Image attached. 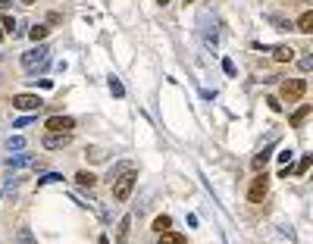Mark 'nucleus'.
<instances>
[{"instance_id": "1", "label": "nucleus", "mask_w": 313, "mask_h": 244, "mask_svg": "<svg viewBox=\"0 0 313 244\" xmlns=\"http://www.w3.org/2000/svg\"><path fill=\"white\" fill-rule=\"evenodd\" d=\"M47 63H50V47H44V44L22 53V69H25V72H44Z\"/></svg>"}, {"instance_id": "2", "label": "nucleus", "mask_w": 313, "mask_h": 244, "mask_svg": "<svg viewBox=\"0 0 313 244\" xmlns=\"http://www.w3.org/2000/svg\"><path fill=\"white\" fill-rule=\"evenodd\" d=\"M135 182H138V172H135V166L132 169H125L122 172V176H116L110 185H113V197H116V201H129V194H132V188H135Z\"/></svg>"}, {"instance_id": "3", "label": "nucleus", "mask_w": 313, "mask_h": 244, "mask_svg": "<svg viewBox=\"0 0 313 244\" xmlns=\"http://www.w3.org/2000/svg\"><path fill=\"white\" fill-rule=\"evenodd\" d=\"M304 94H307V78H288V81H282V100L298 103Z\"/></svg>"}, {"instance_id": "4", "label": "nucleus", "mask_w": 313, "mask_h": 244, "mask_svg": "<svg viewBox=\"0 0 313 244\" xmlns=\"http://www.w3.org/2000/svg\"><path fill=\"white\" fill-rule=\"evenodd\" d=\"M266 191H270V176H266V172H257V179H254L251 188H248V201L251 204H263Z\"/></svg>"}, {"instance_id": "5", "label": "nucleus", "mask_w": 313, "mask_h": 244, "mask_svg": "<svg viewBox=\"0 0 313 244\" xmlns=\"http://www.w3.org/2000/svg\"><path fill=\"white\" fill-rule=\"evenodd\" d=\"M13 107L22 110V113H38L44 107V100L38 94H13Z\"/></svg>"}, {"instance_id": "6", "label": "nucleus", "mask_w": 313, "mask_h": 244, "mask_svg": "<svg viewBox=\"0 0 313 244\" xmlns=\"http://www.w3.org/2000/svg\"><path fill=\"white\" fill-rule=\"evenodd\" d=\"M72 144V132H47L44 135V147L47 150H63Z\"/></svg>"}, {"instance_id": "7", "label": "nucleus", "mask_w": 313, "mask_h": 244, "mask_svg": "<svg viewBox=\"0 0 313 244\" xmlns=\"http://www.w3.org/2000/svg\"><path fill=\"white\" fill-rule=\"evenodd\" d=\"M44 129H47V132H72L75 119H72V116H50V119L44 122Z\"/></svg>"}, {"instance_id": "8", "label": "nucleus", "mask_w": 313, "mask_h": 244, "mask_svg": "<svg viewBox=\"0 0 313 244\" xmlns=\"http://www.w3.org/2000/svg\"><path fill=\"white\" fill-rule=\"evenodd\" d=\"M34 163V154H25V150H19V154L6 157V169H25Z\"/></svg>"}, {"instance_id": "9", "label": "nucleus", "mask_w": 313, "mask_h": 244, "mask_svg": "<svg viewBox=\"0 0 313 244\" xmlns=\"http://www.w3.org/2000/svg\"><path fill=\"white\" fill-rule=\"evenodd\" d=\"M129 235H132V216H122L119 226H116V241H119V244H129Z\"/></svg>"}, {"instance_id": "10", "label": "nucleus", "mask_w": 313, "mask_h": 244, "mask_svg": "<svg viewBox=\"0 0 313 244\" xmlns=\"http://www.w3.org/2000/svg\"><path fill=\"white\" fill-rule=\"evenodd\" d=\"M310 113H313V107H310V103H304V107H298V110L292 113V119H288V125H292V129H301V125H304V119H307Z\"/></svg>"}, {"instance_id": "11", "label": "nucleus", "mask_w": 313, "mask_h": 244, "mask_svg": "<svg viewBox=\"0 0 313 244\" xmlns=\"http://www.w3.org/2000/svg\"><path fill=\"white\" fill-rule=\"evenodd\" d=\"M270 157H273V144H266V147L260 150V154L251 160V166L257 169V172H263V169H266V163H270Z\"/></svg>"}, {"instance_id": "12", "label": "nucleus", "mask_w": 313, "mask_h": 244, "mask_svg": "<svg viewBox=\"0 0 313 244\" xmlns=\"http://www.w3.org/2000/svg\"><path fill=\"white\" fill-rule=\"evenodd\" d=\"M298 31H304V34H310L313 31V9H304L301 13V19H298V25H295Z\"/></svg>"}, {"instance_id": "13", "label": "nucleus", "mask_w": 313, "mask_h": 244, "mask_svg": "<svg viewBox=\"0 0 313 244\" xmlns=\"http://www.w3.org/2000/svg\"><path fill=\"white\" fill-rule=\"evenodd\" d=\"M273 56H276L279 63H292V60H295V50L285 47V44H279V47H273Z\"/></svg>"}, {"instance_id": "14", "label": "nucleus", "mask_w": 313, "mask_h": 244, "mask_svg": "<svg viewBox=\"0 0 313 244\" xmlns=\"http://www.w3.org/2000/svg\"><path fill=\"white\" fill-rule=\"evenodd\" d=\"M310 166H313V154H304V157L295 163V169H292V172H295V176H307V169H310Z\"/></svg>"}, {"instance_id": "15", "label": "nucleus", "mask_w": 313, "mask_h": 244, "mask_svg": "<svg viewBox=\"0 0 313 244\" xmlns=\"http://www.w3.org/2000/svg\"><path fill=\"white\" fill-rule=\"evenodd\" d=\"M160 244H188V238L179 235V232H163V235H160Z\"/></svg>"}, {"instance_id": "16", "label": "nucleus", "mask_w": 313, "mask_h": 244, "mask_svg": "<svg viewBox=\"0 0 313 244\" xmlns=\"http://www.w3.org/2000/svg\"><path fill=\"white\" fill-rule=\"evenodd\" d=\"M47 31H50L47 25H31V28H28V38H31L34 44H38V41H44V38H47Z\"/></svg>"}, {"instance_id": "17", "label": "nucleus", "mask_w": 313, "mask_h": 244, "mask_svg": "<svg viewBox=\"0 0 313 244\" xmlns=\"http://www.w3.org/2000/svg\"><path fill=\"white\" fill-rule=\"evenodd\" d=\"M94 176H91V172H78V176H75V185H78V188H94Z\"/></svg>"}, {"instance_id": "18", "label": "nucleus", "mask_w": 313, "mask_h": 244, "mask_svg": "<svg viewBox=\"0 0 313 244\" xmlns=\"http://www.w3.org/2000/svg\"><path fill=\"white\" fill-rule=\"evenodd\" d=\"M107 85H110V91H113V97H125V85H122V81L116 78V75H110Z\"/></svg>"}, {"instance_id": "19", "label": "nucleus", "mask_w": 313, "mask_h": 244, "mask_svg": "<svg viewBox=\"0 0 313 244\" xmlns=\"http://www.w3.org/2000/svg\"><path fill=\"white\" fill-rule=\"evenodd\" d=\"M6 150H25V138L22 135H9L6 138Z\"/></svg>"}, {"instance_id": "20", "label": "nucleus", "mask_w": 313, "mask_h": 244, "mask_svg": "<svg viewBox=\"0 0 313 244\" xmlns=\"http://www.w3.org/2000/svg\"><path fill=\"white\" fill-rule=\"evenodd\" d=\"M172 229V219L169 216H157L154 219V232H160V235H163V232H169Z\"/></svg>"}, {"instance_id": "21", "label": "nucleus", "mask_w": 313, "mask_h": 244, "mask_svg": "<svg viewBox=\"0 0 313 244\" xmlns=\"http://www.w3.org/2000/svg\"><path fill=\"white\" fill-rule=\"evenodd\" d=\"M53 182H63L60 172H44V176L38 179V188H44V185H53Z\"/></svg>"}, {"instance_id": "22", "label": "nucleus", "mask_w": 313, "mask_h": 244, "mask_svg": "<svg viewBox=\"0 0 313 244\" xmlns=\"http://www.w3.org/2000/svg\"><path fill=\"white\" fill-rule=\"evenodd\" d=\"M16 241H19V244H38V241L31 238V232H28V229H19V232H16Z\"/></svg>"}, {"instance_id": "23", "label": "nucleus", "mask_w": 313, "mask_h": 244, "mask_svg": "<svg viewBox=\"0 0 313 244\" xmlns=\"http://www.w3.org/2000/svg\"><path fill=\"white\" fill-rule=\"evenodd\" d=\"M88 160H94V163L107 160V150H100V147H88Z\"/></svg>"}, {"instance_id": "24", "label": "nucleus", "mask_w": 313, "mask_h": 244, "mask_svg": "<svg viewBox=\"0 0 313 244\" xmlns=\"http://www.w3.org/2000/svg\"><path fill=\"white\" fill-rule=\"evenodd\" d=\"M270 22H273V25L279 28V31H285V28H295L292 22H288V19H282V16H270Z\"/></svg>"}, {"instance_id": "25", "label": "nucleus", "mask_w": 313, "mask_h": 244, "mask_svg": "<svg viewBox=\"0 0 313 244\" xmlns=\"http://www.w3.org/2000/svg\"><path fill=\"white\" fill-rule=\"evenodd\" d=\"M292 160H295V150H282V154H279V163H282V166H292Z\"/></svg>"}, {"instance_id": "26", "label": "nucleus", "mask_w": 313, "mask_h": 244, "mask_svg": "<svg viewBox=\"0 0 313 244\" xmlns=\"http://www.w3.org/2000/svg\"><path fill=\"white\" fill-rule=\"evenodd\" d=\"M301 72H310V69H313V56H301Z\"/></svg>"}, {"instance_id": "27", "label": "nucleus", "mask_w": 313, "mask_h": 244, "mask_svg": "<svg viewBox=\"0 0 313 244\" xmlns=\"http://www.w3.org/2000/svg\"><path fill=\"white\" fill-rule=\"evenodd\" d=\"M0 28H3V31H13V28H16V19H13V16H3V25H0Z\"/></svg>"}, {"instance_id": "28", "label": "nucleus", "mask_w": 313, "mask_h": 244, "mask_svg": "<svg viewBox=\"0 0 313 244\" xmlns=\"http://www.w3.org/2000/svg\"><path fill=\"white\" fill-rule=\"evenodd\" d=\"M223 69H226V75H235V63L232 60H223Z\"/></svg>"}, {"instance_id": "29", "label": "nucleus", "mask_w": 313, "mask_h": 244, "mask_svg": "<svg viewBox=\"0 0 313 244\" xmlns=\"http://www.w3.org/2000/svg\"><path fill=\"white\" fill-rule=\"evenodd\" d=\"M266 103H270V110H276V113H279V110H282V103H279V97H270V100H266Z\"/></svg>"}, {"instance_id": "30", "label": "nucleus", "mask_w": 313, "mask_h": 244, "mask_svg": "<svg viewBox=\"0 0 313 244\" xmlns=\"http://www.w3.org/2000/svg\"><path fill=\"white\" fill-rule=\"evenodd\" d=\"M28 122H31V116H25V119H16V125H13V129H25Z\"/></svg>"}, {"instance_id": "31", "label": "nucleus", "mask_w": 313, "mask_h": 244, "mask_svg": "<svg viewBox=\"0 0 313 244\" xmlns=\"http://www.w3.org/2000/svg\"><path fill=\"white\" fill-rule=\"evenodd\" d=\"M47 22H50V25H56V22H63V16H60V13H50V16H47Z\"/></svg>"}, {"instance_id": "32", "label": "nucleus", "mask_w": 313, "mask_h": 244, "mask_svg": "<svg viewBox=\"0 0 313 244\" xmlns=\"http://www.w3.org/2000/svg\"><path fill=\"white\" fill-rule=\"evenodd\" d=\"M9 3H13V0H0V9H9Z\"/></svg>"}, {"instance_id": "33", "label": "nucleus", "mask_w": 313, "mask_h": 244, "mask_svg": "<svg viewBox=\"0 0 313 244\" xmlns=\"http://www.w3.org/2000/svg\"><path fill=\"white\" fill-rule=\"evenodd\" d=\"M97 244H110V238H100V241H97Z\"/></svg>"}, {"instance_id": "34", "label": "nucleus", "mask_w": 313, "mask_h": 244, "mask_svg": "<svg viewBox=\"0 0 313 244\" xmlns=\"http://www.w3.org/2000/svg\"><path fill=\"white\" fill-rule=\"evenodd\" d=\"M3 34H6V31H3V28H0V41H3Z\"/></svg>"}, {"instance_id": "35", "label": "nucleus", "mask_w": 313, "mask_h": 244, "mask_svg": "<svg viewBox=\"0 0 313 244\" xmlns=\"http://www.w3.org/2000/svg\"><path fill=\"white\" fill-rule=\"evenodd\" d=\"M157 3H163V6H166V3H169V0H157Z\"/></svg>"}, {"instance_id": "36", "label": "nucleus", "mask_w": 313, "mask_h": 244, "mask_svg": "<svg viewBox=\"0 0 313 244\" xmlns=\"http://www.w3.org/2000/svg\"><path fill=\"white\" fill-rule=\"evenodd\" d=\"M185 3H194V0H185Z\"/></svg>"}]
</instances>
